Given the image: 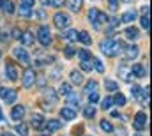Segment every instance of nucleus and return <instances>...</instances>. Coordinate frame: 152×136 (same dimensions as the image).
Listing matches in <instances>:
<instances>
[{
    "mask_svg": "<svg viewBox=\"0 0 152 136\" xmlns=\"http://www.w3.org/2000/svg\"><path fill=\"white\" fill-rule=\"evenodd\" d=\"M88 20H90V23H92V27H94L96 30H101V25H99V9L92 7V9L88 11Z\"/></svg>",
    "mask_w": 152,
    "mask_h": 136,
    "instance_id": "nucleus-8",
    "label": "nucleus"
},
{
    "mask_svg": "<svg viewBox=\"0 0 152 136\" xmlns=\"http://www.w3.org/2000/svg\"><path fill=\"white\" fill-rule=\"evenodd\" d=\"M7 78L11 80V81H16L18 80V71H16V67L12 66V64H7Z\"/></svg>",
    "mask_w": 152,
    "mask_h": 136,
    "instance_id": "nucleus-24",
    "label": "nucleus"
},
{
    "mask_svg": "<svg viewBox=\"0 0 152 136\" xmlns=\"http://www.w3.org/2000/svg\"><path fill=\"white\" fill-rule=\"evenodd\" d=\"M134 136H142V135H140V133H136V135H134Z\"/></svg>",
    "mask_w": 152,
    "mask_h": 136,
    "instance_id": "nucleus-51",
    "label": "nucleus"
},
{
    "mask_svg": "<svg viewBox=\"0 0 152 136\" xmlns=\"http://www.w3.org/2000/svg\"><path fill=\"white\" fill-rule=\"evenodd\" d=\"M122 2H126V4H131V2H133V0H122Z\"/></svg>",
    "mask_w": 152,
    "mask_h": 136,
    "instance_id": "nucleus-50",
    "label": "nucleus"
},
{
    "mask_svg": "<svg viewBox=\"0 0 152 136\" xmlns=\"http://www.w3.org/2000/svg\"><path fill=\"white\" fill-rule=\"evenodd\" d=\"M0 57H2V51H0Z\"/></svg>",
    "mask_w": 152,
    "mask_h": 136,
    "instance_id": "nucleus-53",
    "label": "nucleus"
},
{
    "mask_svg": "<svg viewBox=\"0 0 152 136\" xmlns=\"http://www.w3.org/2000/svg\"><path fill=\"white\" fill-rule=\"evenodd\" d=\"M42 5H51V0H42Z\"/></svg>",
    "mask_w": 152,
    "mask_h": 136,
    "instance_id": "nucleus-48",
    "label": "nucleus"
},
{
    "mask_svg": "<svg viewBox=\"0 0 152 136\" xmlns=\"http://www.w3.org/2000/svg\"><path fill=\"white\" fill-rule=\"evenodd\" d=\"M23 117H25V106H21V104L14 106L12 111H11V118H12L14 122H18V120H21Z\"/></svg>",
    "mask_w": 152,
    "mask_h": 136,
    "instance_id": "nucleus-11",
    "label": "nucleus"
},
{
    "mask_svg": "<svg viewBox=\"0 0 152 136\" xmlns=\"http://www.w3.org/2000/svg\"><path fill=\"white\" fill-rule=\"evenodd\" d=\"M78 41H80L81 44H85V46H90V44H92V37H90V34H88L87 30L78 32Z\"/></svg>",
    "mask_w": 152,
    "mask_h": 136,
    "instance_id": "nucleus-17",
    "label": "nucleus"
},
{
    "mask_svg": "<svg viewBox=\"0 0 152 136\" xmlns=\"http://www.w3.org/2000/svg\"><path fill=\"white\" fill-rule=\"evenodd\" d=\"M0 7H2V11H4L5 14H12V12H14V4H12L11 0H2V2H0Z\"/></svg>",
    "mask_w": 152,
    "mask_h": 136,
    "instance_id": "nucleus-20",
    "label": "nucleus"
},
{
    "mask_svg": "<svg viewBox=\"0 0 152 136\" xmlns=\"http://www.w3.org/2000/svg\"><path fill=\"white\" fill-rule=\"evenodd\" d=\"M41 136H48V135H41Z\"/></svg>",
    "mask_w": 152,
    "mask_h": 136,
    "instance_id": "nucleus-52",
    "label": "nucleus"
},
{
    "mask_svg": "<svg viewBox=\"0 0 152 136\" xmlns=\"http://www.w3.org/2000/svg\"><path fill=\"white\" fill-rule=\"evenodd\" d=\"M104 87H106V90H110V92H117V90H118V85H117V81H113V80H106V81H104Z\"/></svg>",
    "mask_w": 152,
    "mask_h": 136,
    "instance_id": "nucleus-29",
    "label": "nucleus"
},
{
    "mask_svg": "<svg viewBox=\"0 0 152 136\" xmlns=\"http://www.w3.org/2000/svg\"><path fill=\"white\" fill-rule=\"evenodd\" d=\"M53 23H55V27L60 30V29H67L69 25H71V18H69V14H66V12H57L55 16H53Z\"/></svg>",
    "mask_w": 152,
    "mask_h": 136,
    "instance_id": "nucleus-3",
    "label": "nucleus"
},
{
    "mask_svg": "<svg viewBox=\"0 0 152 136\" xmlns=\"http://www.w3.org/2000/svg\"><path fill=\"white\" fill-rule=\"evenodd\" d=\"M92 67H96L97 72H104V64H103L97 57H94V55H92Z\"/></svg>",
    "mask_w": 152,
    "mask_h": 136,
    "instance_id": "nucleus-26",
    "label": "nucleus"
},
{
    "mask_svg": "<svg viewBox=\"0 0 152 136\" xmlns=\"http://www.w3.org/2000/svg\"><path fill=\"white\" fill-rule=\"evenodd\" d=\"M69 92H71V85H69V83H60V88H58L57 94H60V96H67Z\"/></svg>",
    "mask_w": 152,
    "mask_h": 136,
    "instance_id": "nucleus-31",
    "label": "nucleus"
},
{
    "mask_svg": "<svg viewBox=\"0 0 152 136\" xmlns=\"http://www.w3.org/2000/svg\"><path fill=\"white\" fill-rule=\"evenodd\" d=\"M57 97H58V94H57L53 88H50V87L44 88V99H48L50 102H55L57 101Z\"/></svg>",
    "mask_w": 152,
    "mask_h": 136,
    "instance_id": "nucleus-23",
    "label": "nucleus"
},
{
    "mask_svg": "<svg viewBox=\"0 0 152 136\" xmlns=\"http://www.w3.org/2000/svg\"><path fill=\"white\" fill-rule=\"evenodd\" d=\"M73 135H75V136H81V135H83V126H78L75 131H73Z\"/></svg>",
    "mask_w": 152,
    "mask_h": 136,
    "instance_id": "nucleus-44",
    "label": "nucleus"
},
{
    "mask_svg": "<svg viewBox=\"0 0 152 136\" xmlns=\"http://www.w3.org/2000/svg\"><path fill=\"white\" fill-rule=\"evenodd\" d=\"M34 34L30 32V30H25V32H21V37H20V41L25 44V46H32L34 44Z\"/></svg>",
    "mask_w": 152,
    "mask_h": 136,
    "instance_id": "nucleus-14",
    "label": "nucleus"
},
{
    "mask_svg": "<svg viewBox=\"0 0 152 136\" xmlns=\"http://www.w3.org/2000/svg\"><path fill=\"white\" fill-rule=\"evenodd\" d=\"M60 117H62L64 120H75L76 110L75 108H69V106H64V108L60 110Z\"/></svg>",
    "mask_w": 152,
    "mask_h": 136,
    "instance_id": "nucleus-13",
    "label": "nucleus"
},
{
    "mask_svg": "<svg viewBox=\"0 0 152 136\" xmlns=\"http://www.w3.org/2000/svg\"><path fill=\"white\" fill-rule=\"evenodd\" d=\"M66 4H67L71 12H80L83 7V0H66Z\"/></svg>",
    "mask_w": 152,
    "mask_h": 136,
    "instance_id": "nucleus-15",
    "label": "nucleus"
},
{
    "mask_svg": "<svg viewBox=\"0 0 152 136\" xmlns=\"http://www.w3.org/2000/svg\"><path fill=\"white\" fill-rule=\"evenodd\" d=\"M113 102L115 104H118V106H124V104H126V96H124V94H120V92H117V96H115L113 97Z\"/></svg>",
    "mask_w": 152,
    "mask_h": 136,
    "instance_id": "nucleus-33",
    "label": "nucleus"
},
{
    "mask_svg": "<svg viewBox=\"0 0 152 136\" xmlns=\"http://www.w3.org/2000/svg\"><path fill=\"white\" fill-rule=\"evenodd\" d=\"M34 4H36V0H21V7H34Z\"/></svg>",
    "mask_w": 152,
    "mask_h": 136,
    "instance_id": "nucleus-42",
    "label": "nucleus"
},
{
    "mask_svg": "<svg viewBox=\"0 0 152 136\" xmlns=\"http://www.w3.org/2000/svg\"><path fill=\"white\" fill-rule=\"evenodd\" d=\"M2 136H16V135H11V133H2Z\"/></svg>",
    "mask_w": 152,
    "mask_h": 136,
    "instance_id": "nucleus-49",
    "label": "nucleus"
},
{
    "mask_svg": "<svg viewBox=\"0 0 152 136\" xmlns=\"http://www.w3.org/2000/svg\"><path fill=\"white\" fill-rule=\"evenodd\" d=\"M69 78H71V83H75V85H81L83 83V76H81V72L80 71H71V74H69Z\"/></svg>",
    "mask_w": 152,
    "mask_h": 136,
    "instance_id": "nucleus-21",
    "label": "nucleus"
},
{
    "mask_svg": "<svg viewBox=\"0 0 152 136\" xmlns=\"http://www.w3.org/2000/svg\"><path fill=\"white\" fill-rule=\"evenodd\" d=\"M124 55H126V58L134 60V58L140 55V50H138V46H136V44H129V46H126V48H124Z\"/></svg>",
    "mask_w": 152,
    "mask_h": 136,
    "instance_id": "nucleus-9",
    "label": "nucleus"
},
{
    "mask_svg": "<svg viewBox=\"0 0 152 136\" xmlns=\"http://www.w3.org/2000/svg\"><path fill=\"white\" fill-rule=\"evenodd\" d=\"M12 37H14V39H20V37H21V30H18V29H12Z\"/></svg>",
    "mask_w": 152,
    "mask_h": 136,
    "instance_id": "nucleus-45",
    "label": "nucleus"
},
{
    "mask_svg": "<svg viewBox=\"0 0 152 136\" xmlns=\"http://www.w3.org/2000/svg\"><path fill=\"white\" fill-rule=\"evenodd\" d=\"M44 127L48 129V133H51V131H58V129L62 127V124H60V120H55V118H51V120L44 122Z\"/></svg>",
    "mask_w": 152,
    "mask_h": 136,
    "instance_id": "nucleus-16",
    "label": "nucleus"
},
{
    "mask_svg": "<svg viewBox=\"0 0 152 136\" xmlns=\"http://www.w3.org/2000/svg\"><path fill=\"white\" fill-rule=\"evenodd\" d=\"M34 12H32V9L30 7H20V16L21 18H30Z\"/></svg>",
    "mask_w": 152,
    "mask_h": 136,
    "instance_id": "nucleus-35",
    "label": "nucleus"
},
{
    "mask_svg": "<svg viewBox=\"0 0 152 136\" xmlns=\"http://www.w3.org/2000/svg\"><path fill=\"white\" fill-rule=\"evenodd\" d=\"M44 122H46V120H44V117H42V115H41V113H34V115H32V120H30V124H32V129H42V127H44Z\"/></svg>",
    "mask_w": 152,
    "mask_h": 136,
    "instance_id": "nucleus-10",
    "label": "nucleus"
},
{
    "mask_svg": "<svg viewBox=\"0 0 152 136\" xmlns=\"http://www.w3.org/2000/svg\"><path fill=\"white\" fill-rule=\"evenodd\" d=\"M108 4H110V9H112V11H117V7H118V0H108Z\"/></svg>",
    "mask_w": 152,
    "mask_h": 136,
    "instance_id": "nucleus-43",
    "label": "nucleus"
},
{
    "mask_svg": "<svg viewBox=\"0 0 152 136\" xmlns=\"http://www.w3.org/2000/svg\"><path fill=\"white\" fill-rule=\"evenodd\" d=\"M37 39H39V42H41L42 46H50V44L53 42V37H51V32H50L48 25H42V27H39V30H37Z\"/></svg>",
    "mask_w": 152,
    "mask_h": 136,
    "instance_id": "nucleus-2",
    "label": "nucleus"
},
{
    "mask_svg": "<svg viewBox=\"0 0 152 136\" xmlns=\"http://www.w3.org/2000/svg\"><path fill=\"white\" fill-rule=\"evenodd\" d=\"M112 117H113V118H122V115H120L117 110H113V111H112Z\"/></svg>",
    "mask_w": 152,
    "mask_h": 136,
    "instance_id": "nucleus-46",
    "label": "nucleus"
},
{
    "mask_svg": "<svg viewBox=\"0 0 152 136\" xmlns=\"http://www.w3.org/2000/svg\"><path fill=\"white\" fill-rule=\"evenodd\" d=\"M99 48L106 57H117L122 51V42L118 39H106L99 44Z\"/></svg>",
    "mask_w": 152,
    "mask_h": 136,
    "instance_id": "nucleus-1",
    "label": "nucleus"
},
{
    "mask_svg": "<svg viewBox=\"0 0 152 136\" xmlns=\"http://www.w3.org/2000/svg\"><path fill=\"white\" fill-rule=\"evenodd\" d=\"M112 104H113V97H103V102H101V106H103V110H108V108H112Z\"/></svg>",
    "mask_w": 152,
    "mask_h": 136,
    "instance_id": "nucleus-37",
    "label": "nucleus"
},
{
    "mask_svg": "<svg viewBox=\"0 0 152 136\" xmlns=\"http://www.w3.org/2000/svg\"><path fill=\"white\" fill-rule=\"evenodd\" d=\"M80 66H81L83 71H92V58H90V60H81Z\"/></svg>",
    "mask_w": 152,
    "mask_h": 136,
    "instance_id": "nucleus-40",
    "label": "nucleus"
},
{
    "mask_svg": "<svg viewBox=\"0 0 152 136\" xmlns=\"http://www.w3.org/2000/svg\"><path fill=\"white\" fill-rule=\"evenodd\" d=\"M12 55H14V58H16L18 62H21V64H25V66L30 64V55L25 51V48H21V46L14 48V50H12Z\"/></svg>",
    "mask_w": 152,
    "mask_h": 136,
    "instance_id": "nucleus-4",
    "label": "nucleus"
},
{
    "mask_svg": "<svg viewBox=\"0 0 152 136\" xmlns=\"http://www.w3.org/2000/svg\"><path fill=\"white\" fill-rule=\"evenodd\" d=\"M118 76H120L124 81H131V76H133V74H131V69L126 67V66L122 64V66L118 67Z\"/></svg>",
    "mask_w": 152,
    "mask_h": 136,
    "instance_id": "nucleus-19",
    "label": "nucleus"
},
{
    "mask_svg": "<svg viewBox=\"0 0 152 136\" xmlns=\"http://www.w3.org/2000/svg\"><path fill=\"white\" fill-rule=\"evenodd\" d=\"M126 37L127 39H131V41H134V39H138V30L134 29V27H129V29H126Z\"/></svg>",
    "mask_w": 152,
    "mask_h": 136,
    "instance_id": "nucleus-28",
    "label": "nucleus"
},
{
    "mask_svg": "<svg viewBox=\"0 0 152 136\" xmlns=\"http://www.w3.org/2000/svg\"><path fill=\"white\" fill-rule=\"evenodd\" d=\"M99 126H101V129H103L104 133H108V135H112V133L115 131V127L112 126V122H110V120H101V124H99Z\"/></svg>",
    "mask_w": 152,
    "mask_h": 136,
    "instance_id": "nucleus-25",
    "label": "nucleus"
},
{
    "mask_svg": "<svg viewBox=\"0 0 152 136\" xmlns=\"http://www.w3.org/2000/svg\"><path fill=\"white\" fill-rule=\"evenodd\" d=\"M66 101H67V104H69V108H75V110H76V106L80 104V97H78V94H73V92H69Z\"/></svg>",
    "mask_w": 152,
    "mask_h": 136,
    "instance_id": "nucleus-22",
    "label": "nucleus"
},
{
    "mask_svg": "<svg viewBox=\"0 0 152 136\" xmlns=\"http://www.w3.org/2000/svg\"><path fill=\"white\" fill-rule=\"evenodd\" d=\"M0 97L5 104H14V101L18 99V92L12 88H0Z\"/></svg>",
    "mask_w": 152,
    "mask_h": 136,
    "instance_id": "nucleus-5",
    "label": "nucleus"
},
{
    "mask_svg": "<svg viewBox=\"0 0 152 136\" xmlns=\"http://www.w3.org/2000/svg\"><path fill=\"white\" fill-rule=\"evenodd\" d=\"M131 74L136 76V78H143V76L147 74V71H145V67H143L142 64H134V66L131 67Z\"/></svg>",
    "mask_w": 152,
    "mask_h": 136,
    "instance_id": "nucleus-18",
    "label": "nucleus"
},
{
    "mask_svg": "<svg viewBox=\"0 0 152 136\" xmlns=\"http://www.w3.org/2000/svg\"><path fill=\"white\" fill-rule=\"evenodd\" d=\"M142 12H143V16H149V5H143L142 7Z\"/></svg>",
    "mask_w": 152,
    "mask_h": 136,
    "instance_id": "nucleus-47",
    "label": "nucleus"
},
{
    "mask_svg": "<svg viewBox=\"0 0 152 136\" xmlns=\"http://www.w3.org/2000/svg\"><path fill=\"white\" fill-rule=\"evenodd\" d=\"M83 115H85V118H94V115H96V108L90 104V106H87L85 110H83Z\"/></svg>",
    "mask_w": 152,
    "mask_h": 136,
    "instance_id": "nucleus-32",
    "label": "nucleus"
},
{
    "mask_svg": "<svg viewBox=\"0 0 152 136\" xmlns=\"http://www.w3.org/2000/svg\"><path fill=\"white\" fill-rule=\"evenodd\" d=\"M140 23H142V27H143L145 30H149V29H151V21H149V16H142V18H140Z\"/></svg>",
    "mask_w": 152,
    "mask_h": 136,
    "instance_id": "nucleus-39",
    "label": "nucleus"
},
{
    "mask_svg": "<svg viewBox=\"0 0 152 136\" xmlns=\"http://www.w3.org/2000/svg\"><path fill=\"white\" fill-rule=\"evenodd\" d=\"M97 88V81L96 80H90L87 85H85V94H90V92H94Z\"/></svg>",
    "mask_w": 152,
    "mask_h": 136,
    "instance_id": "nucleus-30",
    "label": "nucleus"
},
{
    "mask_svg": "<svg viewBox=\"0 0 152 136\" xmlns=\"http://www.w3.org/2000/svg\"><path fill=\"white\" fill-rule=\"evenodd\" d=\"M99 99H101V97H99L97 92H90V94H88V102H90V104H96Z\"/></svg>",
    "mask_w": 152,
    "mask_h": 136,
    "instance_id": "nucleus-38",
    "label": "nucleus"
},
{
    "mask_svg": "<svg viewBox=\"0 0 152 136\" xmlns=\"http://www.w3.org/2000/svg\"><path fill=\"white\" fill-rule=\"evenodd\" d=\"M145 126H147V115H145L143 111H138V113L134 115L133 127H134L136 131H142V129H145Z\"/></svg>",
    "mask_w": 152,
    "mask_h": 136,
    "instance_id": "nucleus-6",
    "label": "nucleus"
},
{
    "mask_svg": "<svg viewBox=\"0 0 152 136\" xmlns=\"http://www.w3.org/2000/svg\"><path fill=\"white\" fill-rule=\"evenodd\" d=\"M32 85H36V71L34 69H27L23 72V87L30 88Z\"/></svg>",
    "mask_w": 152,
    "mask_h": 136,
    "instance_id": "nucleus-7",
    "label": "nucleus"
},
{
    "mask_svg": "<svg viewBox=\"0 0 152 136\" xmlns=\"http://www.w3.org/2000/svg\"><path fill=\"white\" fill-rule=\"evenodd\" d=\"M64 53H66V57H67V58H73V57H75V53H76V50L73 48V46H67V48L64 50Z\"/></svg>",
    "mask_w": 152,
    "mask_h": 136,
    "instance_id": "nucleus-41",
    "label": "nucleus"
},
{
    "mask_svg": "<svg viewBox=\"0 0 152 136\" xmlns=\"http://www.w3.org/2000/svg\"><path fill=\"white\" fill-rule=\"evenodd\" d=\"M136 20V12L134 11H127V12H124V16H122V21L124 23H133Z\"/></svg>",
    "mask_w": 152,
    "mask_h": 136,
    "instance_id": "nucleus-27",
    "label": "nucleus"
},
{
    "mask_svg": "<svg viewBox=\"0 0 152 136\" xmlns=\"http://www.w3.org/2000/svg\"><path fill=\"white\" fill-rule=\"evenodd\" d=\"M16 133H18L20 136H28V129H27V126H25V124H21V122H20V124L16 126Z\"/></svg>",
    "mask_w": 152,
    "mask_h": 136,
    "instance_id": "nucleus-34",
    "label": "nucleus"
},
{
    "mask_svg": "<svg viewBox=\"0 0 152 136\" xmlns=\"http://www.w3.org/2000/svg\"><path fill=\"white\" fill-rule=\"evenodd\" d=\"M60 37H62V39H67V41H71V42H76V41H78V32H76L75 29H64V30L60 32Z\"/></svg>",
    "mask_w": 152,
    "mask_h": 136,
    "instance_id": "nucleus-12",
    "label": "nucleus"
},
{
    "mask_svg": "<svg viewBox=\"0 0 152 136\" xmlns=\"http://www.w3.org/2000/svg\"><path fill=\"white\" fill-rule=\"evenodd\" d=\"M76 53H78V57H80L81 60H90V58H92V53L87 51V50H80V51H76Z\"/></svg>",
    "mask_w": 152,
    "mask_h": 136,
    "instance_id": "nucleus-36",
    "label": "nucleus"
}]
</instances>
